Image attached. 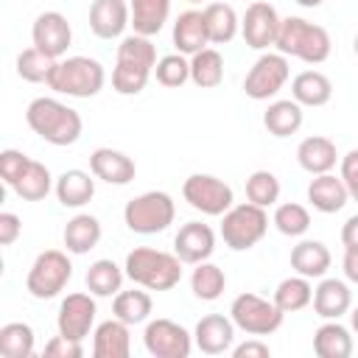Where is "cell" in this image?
Instances as JSON below:
<instances>
[{"mask_svg": "<svg viewBox=\"0 0 358 358\" xmlns=\"http://www.w3.org/2000/svg\"><path fill=\"white\" fill-rule=\"evenodd\" d=\"M176 218V204L165 190H145L126 201L123 224L137 235H157L165 232Z\"/></svg>", "mask_w": 358, "mask_h": 358, "instance_id": "5", "label": "cell"}, {"mask_svg": "<svg viewBox=\"0 0 358 358\" xmlns=\"http://www.w3.org/2000/svg\"><path fill=\"white\" fill-rule=\"evenodd\" d=\"M70 280H73V263H70L67 252L45 249L36 255V260L28 268L25 291L34 299H53L67 288Z\"/></svg>", "mask_w": 358, "mask_h": 358, "instance_id": "7", "label": "cell"}, {"mask_svg": "<svg viewBox=\"0 0 358 358\" xmlns=\"http://www.w3.org/2000/svg\"><path fill=\"white\" fill-rule=\"evenodd\" d=\"M229 319L235 322L238 330H243L246 336H271L282 327L285 313L277 308L274 299H263L252 291L238 294L229 305Z\"/></svg>", "mask_w": 358, "mask_h": 358, "instance_id": "8", "label": "cell"}, {"mask_svg": "<svg viewBox=\"0 0 358 358\" xmlns=\"http://www.w3.org/2000/svg\"><path fill=\"white\" fill-rule=\"evenodd\" d=\"M182 199L201 215H224L235 204L232 187L213 173H190L182 185Z\"/></svg>", "mask_w": 358, "mask_h": 358, "instance_id": "9", "label": "cell"}, {"mask_svg": "<svg viewBox=\"0 0 358 358\" xmlns=\"http://www.w3.org/2000/svg\"><path fill=\"white\" fill-rule=\"evenodd\" d=\"M187 3H199V0H187Z\"/></svg>", "mask_w": 358, "mask_h": 358, "instance_id": "55", "label": "cell"}, {"mask_svg": "<svg viewBox=\"0 0 358 358\" xmlns=\"http://www.w3.org/2000/svg\"><path fill=\"white\" fill-rule=\"evenodd\" d=\"M291 98L302 106H324L333 98V81L322 70H302L291 81Z\"/></svg>", "mask_w": 358, "mask_h": 358, "instance_id": "28", "label": "cell"}, {"mask_svg": "<svg viewBox=\"0 0 358 358\" xmlns=\"http://www.w3.org/2000/svg\"><path fill=\"white\" fill-rule=\"evenodd\" d=\"M31 42L42 53L62 59L73 42V28L62 11H42V14H36V20L31 25Z\"/></svg>", "mask_w": 358, "mask_h": 358, "instance_id": "14", "label": "cell"}, {"mask_svg": "<svg viewBox=\"0 0 358 358\" xmlns=\"http://www.w3.org/2000/svg\"><path fill=\"white\" fill-rule=\"evenodd\" d=\"M229 352H232V358H268V355H271L268 344L260 341L257 336H255V338H246L243 344H235Z\"/></svg>", "mask_w": 358, "mask_h": 358, "instance_id": "49", "label": "cell"}, {"mask_svg": "<svg viewBox=\"0 0 358 358\" xmlns=\"http://www.w3.org/2000/svg\"><path fill=\"white\" fill-rule=\"evenodd\" d=\"M274 48L282 56L302 59L305 64H322L330 56L333 39H330L327 28L308 22L305 17H282Z\"/></svg>", "mask_w": 358, "mask_h": 358, "instance_id": "3", "label": "cell"}, {"mask_svg": "<svg viewBox=\"0 0 358 358\" xmlns=\"http://www.w3.org/2000/svg\"><path fill=\"white\" fill-rule=\"evenodd\" d=\"M131 28L140 36H157L171 14V0H129Z\"/></svg>", "mask_w": 358, "mask_h": 358, "instance_id": "30", "label": "cell"}, {"mask_svg": "<svg viewBox=\"0 0 358 358\" xmlns=\"http://www.w3.org/2000/svg\"><path fill=\"white\" fill-rule=\"evenodd\" d=\"M126 277L148 291H171L182 280V260L171 252L151 249V246H134L126 255Z\"/></svg>", "mask_w": 358, "mask_h": 358, "instance_id": "2", "label": "cell"}, {"mask_svg": "<svg viewBox=\"0 0 358 358\" xmlns=\"http://www.w3.org/2000/svg\"><path fill=\"white\" fill-rule=\"evenodd\" d=\"M131 324L120 322L117 316L101 322L92 330V355L95 358H129L131 352Z\"/></svg>", "mask_w": 358, "mask_h": 358, "instance_id": "19", "label": "cell"}, {"mask_svg": "<svg viewBox=\"0 0 358 358\" xmlns=\"http://www.w3.org/2000/svg\"><path fill=\"white\" fill-rule=\"evenodd\" d=\"M193 344L204 355H224L235 347V322L224 313H207L196 322Z\"/></svg>", "mask_w": 358, "mask_h": 358, "instance_id": "16", "label": "cell"}, {"mask_svg": "<svg viewBox=\"0 0 358 358\" xmlns=\"http://www.w3.org/2000/svg\"><path fill=\"white\" fill-rule=\"evenodd\" d=\"M291 78V64H288V56H282L280 50L277 53H263L246 73L243 78V92L252 98V101H268L274 98Z\"/></svg>", "mask_w": 358, "mask_h": 358, "instance_id": "10", "label": "cell"}, {"mask_svg": "<svg viewBox=\"0 0 358 358\" xmlns=\"http://www.w3.org/2000/svg\"><path fill=\"white\" fill-rule=\"evenodd\" d=\"M151 308H154V302H151L148 288H145V291L129 288V291H117V294H115L112 316H117V319L126 322V324H143V322H148Z\"/></svg>", "mask_w": 358, "mask_h": 358, "instance_id": "32", "label": "cell"}, {"mask_svg": "<svg viewBox=\"0 0 358 358\" xmlns=\"http://www.w3.org/2000/svg\"><path fill=\"white\" fill-rule=\"evenodd\" d=\"M268 232V213L260 204H232L221 215V238L232 252H246L257 246Z\"/></svg>", "mask_w": 358, "mask_h": 358, "instance_id": "6", "label": "cell"}, {"mask_svg": "<svg viewBox=\"0 0 358 358\" xmlns=\"http://www.w3.org/2000/svg\"><path fill=\"white\" fill-rule=\"evenodd\" d=\"M352 50H355V56H358V34H355V39H352Z\"/></svg>", "mask_w": 358, "mask_h": 358, "instance_id": "54", "label": "cell"}, {"mask_svg": "<svg viewBox=\"0 0 358 358\" xmlns=\"http://www.w3.org/2000/svg\"><path fill=\"white\" fill-rule=\"evenodd\" d=\"M53 193H56V199H59L62 207L78 210V207L90 204L92 196H95V173H92V171L87 173V171H81V168H70V171H64V173L56 179Z\"/></svg>", "mask_w": 358, "mask_h": 358, "instance_id": "24", "label": "cell"}, {"mask_svg": "<svg viewBox=\"0 0 358 358\" xmlns=\"http://www.w3.org/2000/svg\"><path fill=\"white\" fill-rule=\"evenodd\" d=\"M129 25H131V11L126 0H92L90 31L98 39H123V31Z\"/></svg>", "mask_w": 358, "mask_h": 358, "instance_id": "17", "label": "cell"}, {"mask_svg": "<svg viewBox=\"0 0 358 358\" xmlns=\"http://www.w3.org/2000/svg\"><path fill=\"white\" fill-rule=\"evenodd\" d=\"M151 76H154L151 70L115 62V70H112V90H115L117 95H140V92L145 90V84H148Z\"/></svg>", "mask_w": 358, "mask_h": 358, "instance_id": "44", "label": "cell"}, {"mask_svg": "<svg viewBox=\"0 0 358 358\" xmlns=\"http://www.w3.org/2000/svg\"><path fill=\"white\" fill-rule=\"evenodd\" d=\"M246 199L260 207H274L280 201V179L271 171H255L246 179Z\"/></svg>", "mask_w": 358, "mask_h": 358, "instance_id": "43", "label": "cell"}, {"mask_svg": "<svg viewBox=\"0 0 358 358\" xmlns=\"http://www.w3.org/2000/svg\"><path fill=\"white\" fill-rule=\"evenodd\" d=\"M210 45V34H207V22H204V11L187 8L176 17L173 22V48L182 56H193L199 50H204Z\"/></svg>", "mask_w": 358, "mask_h": 358, "instance_id": "21", "label": "cell"}, {"mask_svg": "<svg viewBox=\"0 0 358 358\" xmlns=\"http://www.w3.org/2000/svg\"><path fill=\"white\" fill-rule=\"evenodd\" d=\"M36 347L34 327L25 322H8L0 327V355L3 358H31Z\"/></svg>", "mask_w": 358, "mask_h": 358, "instance_id": "38", "label": "cell"}, {"mask_svg": "<svg viewBox=\"0 0 358 358\" xmlns=\"http://www.w3.org/2000/svg\"><path fill=\"white\" fill-rule=\"evenodd\" d=\"M274 302H277V308L282 313L305 310L313 302V285H310V280L302 277V274H294V277L280 280V285L274 288Z\"/></svg>", "mask_w": 358, "mask_h": 358, "instance_id": "36", "label": "cell"}, {"mask_svg": "<svg viewBox=\"0 0 358 358\" xmlns=\"http://www.w3.org/2000/svg\"><path fill=\"white\" fill-rule=\"evenodd\" d=\"M271 224L288 238H302L310 229V213H308V207H302L296 201H285V204H277Z\"/></svg>", "mask_w": 358, "mask_h": 358, "instance_id": "41", "label": "cell"}, {"mask_svg": "<svg viewBox=\"0 0 358 358\" xmlns=\"http://www.w3.org/2000/svg\"><path fill=\"white\" fill-rule=\"evenodd\" d=\"M126 268H120L115 260L101 257L87 268V288L92 296H115L123 285Z\"/></svg>", "mask_w": 358, "mask_h": 358, "instance_id": "37", "label": "cell"}, {"mask_svg": "<svg viewBox=\"0 0 358 358\" xmlns=\"http://www.w3.org/2000/svg\"><path fill=\"white\" fill-rule=\"evenodd\" d=\"M190 291L201 302H215L227 291V274H224V268L215 266V263H210V260L196 263V268L190 274Z\"/></svg>", "mask_w": 358, "mask_h": 358, "instance_id": "35", "label": "cell"}, {"mask_svg": "<svg viewBox=\"0 0 358 358\" xmlns=\"http://www.w3.org/2000/svg\"><path fill=\"white\" fill-rule=\"evenodd\" d=\"M143 344L154 358H187L193 352V333L173 319H151L143 330Z\"/></svg>", "mask_w": 358, "mask_h": 358, "instance_id": "11", "label": "cell"}, {"mask_svg": "<svg viewBox=\"0 0 358 358\" xmlns=\"http://www.w3.org/2000/svg\"><path fill=\"white\" fill-rule=\"evenodd\" d=\"M90 171L106 185H129L137 173V165L129 154L117 148H95L90 154Z\"/></svg>", "mask_w": 358, "mask_h": 358, "instance_id": "18", "label": "cell"}, {"mask_svg": "<svg viewBox=\"0 0 358 358\" xmlns=\"http://www.w3.org/2000/svg\"><path fill=\"white\" fill-rule=\"evenodd\" d=\"M341 243H344V249H358V213L344 221V227H341Z\"/></svg>", "mask_w": 358, "mask_h": 358, "instance_id": "50", "label": "cell"}, {"mask_svg": "<svg viewBox=\"0 0 358 358\" xmlns=\"http://www.w3.org/2000/svg\"><path fill=\"white\" fill-rule=\"evenodd\" d=\"M95 316H98L95 296L84 294V291H76V294H67L62 299L59 313H56V327H59L62 336L84 341L95 327Z\"/></svg>", "mask_w": 358, "mask_h": 358, "instance_id": "13", "label": "cell"}, {"mask_svg": "<svg viewBox=\"0 0 358 358\" xmlns=\"http://www.w3.org/2000/svg\"><path fill=\"white\" fill-rule=\"evenodd\" d=\"M341 182L350 193L352 201H358V148H350L344 157H341Z\"/></svg>", "mask_w": 358, "mask_h": 358, "instance_id": "47", "label": "cell"}, {"mask_svg": "<svg viewBox=\"0 0 358 358\" xmlns=\"http://www.w3.org/2000/svg\"><path fill=\"white\" fill-rule=\"evenodd\" d=\"M215 252V232L210 224H201V221H187L179 227L176 238H173V255L182 260V263H201V260H210V255Z\"/></svg>", "mask_w": 358, "mask_h": 358, "instance_id": "15", "label": "cell"}, {"mask_svg": "<svg viewBox=\"0 0 358 358\" xmlns=\"http://www.w3.org/2000/svg\"><path fill=\"white\" fill-rule=\"evenodd\" d=\"M201 11H204V22H207V34H210L213 45H227L241 31L238 11L229 3H210Z\"/></svg>", "mask_w": 358, "mask_h": 358, "instance_id": "31", "label": "cell"}, {"mask_svg": "<svg viewBox=\"0 0 358 358\" xmlns=\"http://www.w3.org/2000/svg\"><path fill=\"white\" fill-rule=\"evenodd\" d=\"M296 6H302V8H319L324 0H294Z\"/></svg>", "mask_w": 358, "mask_h": 358, "instance_id": "52", "label": "cell"}, {"mask_svg": "<svg viewBox=\"0 0 358 358\" xmlns=\"http://www.w3.org/2000/svg\"><path fill=\"white\" fill-rule=\"evenodd\" d=\"M341 268H344V277L358 285V249H344Z\"/></svg>", "mask_w": 358, "mask_h": 358, "instance_id": "51", "label": "cell"}, {"mask_svg": "<svg viewBox=\"0 0 358 358\" xmlns=\"http://www.w3.org/2000/svg\"><path fill=\"white\" fill-rule=\"evenodd\" d=\"M45 355L48 358H81L84 355V347L81 341L76 338H67V336H53L48 344H45Z\"/></svg>", "mask_w": 358, "mask_h": 358, "instance_id": "46", "label": "cell"}, {"mask_svg": "<svg viewBox=\"0 0 358 358\" xmlns=\"http://www.w3.org/2000/svg\"><path fill=\"white\" fill-rule=\"evenodd\" d=\"M313 352L319 358H350L352 355V333L338 319H327L313 333Z\"/></svg>", "mask_w": 358, "mask_h": 358, "instance_id": "27", "label": "cell"}, {"mask_svg": "<svg viewBox=\"0 0 358 358\" xmlns=\"http://www.w3.org/2000/svg\"><path fill=\"white\" fill-rule=\"evenodd\" d=\"M352 308V291L344 280L322 277V282L313 288V313L322 319H341Z\"/></svg>", "mask_w": 358, "mask_h": 358, "instance_id": "20", "label": "cell"}, {"mask_svg": "<svg viewBox=\"0 0 358 358\" xmlns=\"http://www.w3.org/2000/svg\"><path fill=\"white\" fill-rule=\"evenodd\" d=\"M101 235H103V227H101V221H98L95 215H90V213L73 215V218L64 224V232H62L64 249H67L70 255H87L90 249H95V246L101 243Z\"/></svg>", "mask_w": 358, "mask_h": 358, "instance_id": "26", "label": "cell"}, {"mask_svg": "<svg viewBox=\"0 0 358 358\" xmlns=\"http://www.w3.org/2000/svg\"><path fill=\"white\" fill-rule=\"evenodd\" d=\"M308 201L313 210L330 215V213H338L344 210V204L350 201V193L341 182V176H336L333 171L330 173H316L308 185Z\"/></svg>", "mask_w": 358, "mask_h": 358, "instance_id": "23", "label": "cell"}, {"mask_svg": "<svg viewBox=\"0 0 358 358\" xmlns=\"http://www.w3.org/2000/svg\"><path fill=\"white\" fill-rule=\"evenodd\" d=\"M280 22H282V17L277 14V8L268 0H255L246 6L243 17H241V36L252 50H266L277 42Z\"/></svg>", "mask_w": 358, "mask_h": 358, "instance_id": "12", "label": "cell"}, {"mask_svg": "<svg viewBox=\"0 0 358 358\" xmlns=\"http://www.w3.org/2000/svg\"><path fill=\"white\" fill-rule=\"evenodd\" d=\"M106 70L98 59L90 56H62L48 78V87L56 95L67 98H92L103 90Z\"/></svg>", "mask_w": 358, "mask_h": 358, "instance_id": "4", "label": "cell"}, {"mask_svg": "<svg viewBox=\"0 0 358 358\" xmlns=\"http://www.w3.org/2000/svg\"><path fill=\"white\" fill-rule=\"evenodd\" d=\"M22 235V221H20V215H14V213H0V243L3 246H11L17 238Z\"/></svg>", "mask_w": 358, "mask_h": 358, "instance_id": "48", "label": "cell"}, {"mask_svg": "<svg viewBox=\"0 0 358 358\" xmlns=\"http://www.w3.org/2000/svg\"><path fill=\"white\" fill-rule=\"evenodd\" d=\"M25 123L31 126L34 134H39L50 145H73L84 131V120L73 106L62 103L59 98H45V95L28 103Z\"/></svg>", "mask_w": 358, "mask_h": 358, "instance_id": "1", "label": "cell"}, {"mask_svg": "<svg viewBox=\"0 0 358 358\" xmlns=\"http://www.w3.org/2000/svg\"><path fill=\"white\" fill-rule=\"evenodd\" d=\"M56 62H59V59H53V56L42 53L39 48L31 45V48H25V50L17 56V76H20L22 81H28V84H48V78H50Z\"/></svg>", "mask_w": 358, "mask_h": 358, "instance_id": "40", "label": "cell"}, {"mask_svg": "<svg viewBox=\"0 0 358 358\" xmlns=\"http://www.w3.org/2000/svg\"><path fill=\"white\" fill-rule=\"evenodd\" d=\"M350 324H352V333L358 336V305L350 310Z\"/></svg>", "mask_w": 358, "mask_h": 358, "instance_id": "53", "label": "cell"}, {"mask_svg": "<svg viewBox=\"0 0 358 358\" xmlns=\"http://www.w3.org/2000/svg\"><path fill=\"white\" fill-rule=\"evenodd\" d=\"M120 64H131V67H143L151 70L157 67V48L151 42V36H140V34H129L120 39L117 45V59Z\"/></svg>", "mask_w": 358, "mask_h": 358, "instance_id": "39", "label": "cell"}, {"mask_svg": "<svg viewBox=\"0 0 358 358\" xmlns=\"http://www.w3.org/2000/svg\"><path fill=\"white\" fill-rule=\"evenodd\" d=\"M53 176H50V168L39 159H31L28 168L22 171V176L17 179V185L11 187L22 201H42L50 190H53Z\"/></svg>", "mask_w": 358, "mask_h": 358, "instance_id": "34", "label": "cell"}, {"mask_svg": "<svg viewBox=\"0 0 358 358\" xmlns=\"http://www.w3.org/2000/svg\"><path fill=\"white\" fill-rule=\"evenodd\" d=\"M333 257H330V249L322 243V241H299L294 249H291V268L308 280H322L330 268Z\"/></svg>", "mask_w": 358, "mask_h": 358, "instance_id": "25", "label": "cell"}, {"mask_svg": "<svg viewBox=\"0 0 358 358\" xmlns=\"http://www.w3.org/2000/svg\"><path fill=\"white\" fill-rule=\"evenodd\" d=\"M296 162H299L302 171H308L310 176H316V173H330L336 168V162H341V159H338L336 143L330 137L310 134V137H305L296 145Z\"/></svg>", "mask_w": 358, "mask_h": 358, "instance_id": "22", "label": "cell"}, {"mask_svg": "<svg viewBox=\"0 0 358 358\" xmlns=\"http://www.w3.org/2000/svg\"><path fill=\"white\" fill-rule=\"evenodd\" d=\"M154 78L168 90H176L182 84H187L190 81V59L182 56V53H168V56L157 59Z\"/></svg>", "mask_w": 358, "mask_h": 358, "instance_id": "42", "label": "cell"}, {"mask_svg": "<svg viewBox=\"0 0 358 358\" xmlns=\"http://www.w3.org/2000/svg\"><path fill=\"white\" fill-rule=\"evenodd\" d=\"M28 162H31V157H25L17 148H6L0 154V176L6 182V187H14L17 185V179L22 176V171L28 168Z\"/></svg>", "mask_w": 358, "mask_h": 358, "instance_id": "45", "label": "cell"}, {"mask_svg": "<svg viewBox=\"0 0 358 358\" xmlns=\"http://www.w3.org/2000/svg\"><path fill=\"white\" fill-rule=\"evenodd\" d=\"M302 120H305L302 103H296L294 98L271 101L268 109L263 112V126L274 137H291V134H296L302 129Z\"/></svg>", "mask_w": 358, "mask_h": 358, "instance_id": "29", "label": "cell"}, {"mask_svg": "<svg viewBox=\"0 0 358 358\" xmlns=\"http://www.w3.org/2000/svg\"><path fill=\"white\" fill-rule=\"evenodd\" d=\"M190 81L199 90H215L224 81V56L215 48H204L190 56Z\"/></svg>", "mask_w": 358, "mask_h": 358, "instance_id": "33", "label": "cell"}]
</instances>
